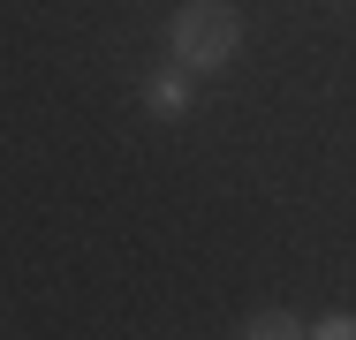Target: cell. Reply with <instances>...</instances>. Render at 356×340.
<instances>
[{"label":"cell","mask_w":356,"mask_h":340,"mask_svg":"<svg viewBox=\"0 0 356 340\" xmlns=\"http://www.w3.org/2000/svg\"><path fill=\"white\" fill-rule=\"evenodd\" d=\"M318 333H326V340H356V318H326Z\"/></svg>","instance_id":"277c9868"},{"label":"cell","mask_w":356,"mask_h":340,"mask_svg":"<svg viewBox=\"0 0 356 340\" xmlns=\"http://www.w3.org/2000/svg\"><path fill=\"white\" fill-rule=\"evenodd\" d=\"M243 333H250V340H288V333H303V318H288V310H258Z\"/></svg>","instance_id":"3957f363"},{"label":"cell","mask_w":356,"mask_h":340,"mask_svg":"<svg viewBox=\"0 0 356 340\" xmlns=\"http://www.w3.org/2000/svg\"><path fill=\"white\" fill-rule=\"evenodd\" d=\"M167 46L182 68H227L235 46H243V15L235 0H182L175 23H167Z\"/></svg>","instance_id":"6da1fadb"},{"label":"cell","mask_w":356,"mask_h":340,"mask_svg":"<svg viewBox=\"0 0 356 340\" xmlns=\"http://www.w3.org/2000/svg\"><path fill=\"white\" fill-rule=\"evenodd\" d=\"M144 99H152V114H182V106H190V83L167 68V76H152V91H144Z\"/></svg>","instance_id":"7a4b0ae2"}]
</instances>
